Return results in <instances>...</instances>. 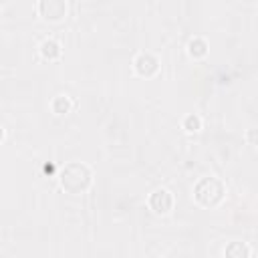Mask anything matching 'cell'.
<instances>
[{
	"label": "cell",
	"instance_id": "cell-1",
	"mask_svg": "<svg viewBox=\"0 0 258 258\" xmlns=\"http://www.w3.org/2000/svg\"><path fill=\"white\" fill-rule=\"evenodd\" d=\"M89 182H91V171L85 165H81V163H71L67 169H64L63 180H61L63 188L69 190L71 194L83 192L85 188L89 186Z\"/></svg>",
	"mask_w": 258,
	"mask_h": 258
},
{
	"label": "cell",
	"instance_id": "cell-2",
	"mask_svg": "<svg viewBox=\"0 0 258 258\" xmlns=\"http://www.w3.org/2000/svg\"><path fill=\"white\" fill-rule=\"evenodd\" d=\"M196 198H198V202H202L204 206H212V204L220 202V198H222V186H220V182L214 180V178L204 180V182L196 188Z\"/></svg>",
	"mask_w": 258,
	"mask_h": 258
},
{
	"label": "cell",
	"instance_id": "cell-3",
	"mask_svg": "<svg viewBox=\"0 0 258 258\" xmlns=\"http://www.w3.org/2000/svg\"><path fill=\"white\" fill-rule=\"evenodd\" d=\"M64 0H42L40 2V14L49 20H59L64 16Z\"/></svg>",
	"mask_w": 258,
	"mask_h": 258
},
{
	"label": "cell",
	"instance_id": "cell-4",
	"mask_svg": "<svg viewBox=\"0 0 258 258\" xmlns=\"http://www.w3.org/2000/svg\"><path fill=\"white\" fill-rule=\"evenodd\" d=\"M149 204H152V208L158 212V214H165L169 208H171V196H169V192L165 190H158L152 200H149Z\"/></svg>",
	"mask_w": 258,
	"mask_h": 258
},
{
	"label": "cell",
	"instance_id": "cell-5",
	"mask_svg": "<svg viewBox=\"0 0 258 258\" xmlns=\"http://www.w3.org/2000/svg\"><path fill=\"white\" fill-rule=\"evenodd\" d=\"M135 67H137V71H139L141 75H152V73H156V69H158V61H156L152 55H141V57L135 61Z\"/></svg>",
	"mask_w": 258,
	"mask_h": 258
},
{
	"label": "cell",
	"instance_id": "cell-6",
	"mask_svg": "<svg viewBox=\"0 0 258 258\" xmlns=\"http://www.w3.org/2000/svg\"><path fill=\"white\" fill-rule=\"evenodd\" d=\"M42 55H45L47 59H55V57H59L61 55V49H59V45L55 40H45L42 42Z\"/></svg>",
	"mask_w": 258,
	"mask_h": 258
},
{
	"label": "cell",
	"instance_id": "cell-7",
	"mask_svg": "<svg viewBox=\"0 0 258 258\" xmlns=\"http://www.w3.org/2000/svg\"><path fill=\"white\" fill-rule=\"evenodd\" d=\"M200 127V119L198 117H188V131H196Z\"/></svg>",
	"mask_w": 258,
	"mask_h": 258
},
{
	"label": "cell",
	"instance_id": "cell-8",
	"mask_svg": "<svg viewBox=\"0 0 258 258\" xmlns=\"http://www.w3.org/2000/svg\"><path fill=\"white\" fill-rule=\"evenodd\" d=\"M190 47H196V51H190L192 55H204L206 53V45H204V42H192Z\"/></svg>",
	"mask_w": 258,
	"mask_h": 258
},
{
	"label": "cell",
	"instance_id": "cell-9",
	"mask_svg": "<svg viewBox=\"0 0 258 258\" xmlns=\"http://www.w3.org/2000/svg\"><path fill=\"white\" fill-rule=\"evenodd\" d=\"M0 139H2V129H0Z\"/></svg>",
	"mask_w": 258,
	"mask_h": 258
}]
</instances>
